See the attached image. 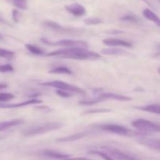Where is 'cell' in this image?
Masks as SVG:
<instances>
[{"label":"cell","instance_id":"obj_23","mask_svg":"<svg viewBox=\"0 0 160 160\" xmlns=\"http://www.w3.org/2000/svg\"><path fill=\"white\" fill-rule=\"evenodd\" d=\"M0 57L6 59H12L15 57V52L9 50L0 48Z\"/></svg>","mask_w":160,"mask_h":160},{"label":"cell","instance_id":"obj_27","mask_svg":"<svg viewBox=\"0 0 160 160\" xmlns=\"http://www.w3.org/2000/svg\"><path fill=\"white\" fill-rule=\"evenodd\" d=\"M120 20H123V21L131 22V23H138L139 21V19L134 14H128V15L123 16L120 18Z\"/></svg>","mask_w":160,"mask_h":160},{"label":"cell","instance_id":"obj_10","mask_svg":"<svg viewBox=\"0 0 160 160\" xmlns=\"http://www.w3.org/2000/svg\"><path fill=\"white\" fill-rule=\"evenodd\" d=\"M43 25L46 27L47 28L52 31H56V32H60V33H75L77 31L73 28H67L62 27L60 24L55 21H52V20H45L43 22Z\"/></svg>","mask_w":160,"mask_h":160},{"label":"cell","instance_id":"obj_7","mask_svg":"<svg viewBox=\"0 0 160 160\" xmlns=\"http://www.w3.org/2000/svg\"><path fill=\"white\" fill-rule=\"evenodd\" d=\"M98 128L101 129L102 131L112 133V134H116L121 136H128L130 135V134H131V130L118 124H102L98 126Z\"/></svg>","mask_w":160,"mask_h":160},{"label":"cell","instance_id":"obj_15","mask_svg":"<svg viewBox=\"0 0 160 160\" xmlns=\"http://www.w3.org/2000/svg\"><path fill=\"white\" fill-rule=\"evenodd\" d=\"M42 154L44 156L48 158H51V159H67L70 158V155L69 154H65V153L59 152L54 151V150H44L42 152Z\"/></svg>","mask_w":160,"mask_h":160},{"label":"cell","instance_id":"obj_32","mask_svg":"<svg viewBox=\"0 0 160 160\" xmlns=\"http://www.w3.org/2000/svg\"><path fill=\"white\" fill-rule=\"evenodd\" d=\"M35 109H41V110H42L43 112H50V111H52V109H50V108H48V106H37Z\"/></svg>","mask_w":160,"mask_h":160},{"label":"cell","instance_id":"obj_38","mask_svg":"<svg viewBox=\"0 0 160 160\" xmlns=\"http://www.w3.org/2000/svg\"><path fill=\"white\" fill-rule=\"evenodd\" d=\"M159 73H160V68L159 69Z\"/></svg>","mask_w":160,"mask_h":160},{"label":"cell","instance_id":"obj_17","mask_svg":"<svg viewBox=\"0 0 160 160\" xmlns=\"http://www.w3.org/2000/svg\"><path fill=\"white\" fill-rule=\"evenodd\" d=\"M23 123V120L21 119H17V120H9V121L0 122V131H5L6 129L12 128V127L17 126V125L22 124Z\"/></svg>","mask_w":160,"mask_h":160},{"label":"cell","instance_id":"obj_13","mask_svg":"<svg viewBox=\"0 0 160 160\" xmlns=\"http://www.w3.org/2000/svg\"><path fill=\"white\" fill-rule=\"evenodd\" d=\"M103 43L105 45H108V46L112 47H117V46H121V47H126V48H131L132 47V43L128 41L122 40V39L118 38H106L103 40Z\"/></svg>","mask_w":160,"mask_h":160},{"label":"cell","instance_id":"obj_35","mask_svg":"<svg viewBox=\"0 0 160 160\" xmlns=\"http://www.w3.org/2000/svg\"><path fill=\"white\" fill-rule=\"evenodd\" d=\"M7 84H4V83H0V89H3V88H7Z\"/></svg>","mask_w":160,"mask_h":160},{"label":"cell","instance_id":"obj_26","mask_svg":"<svg viewBox=\"0 0 160 160\" xmlns=\"http://www.w3.org/2000/svg\"><path fill=\"white\" fill-rule=\"evenodd\" d=\"M89 154L92 155H97V156H100L101 158H102L104 160H116L112 157H111L110 156H109L108 154H106L104 152H99V151H91L89 152Z\"/></svg>","mask_w":160,"mask_h":160},{"label":"cell","instance_id":"obj_25","mask_svg":"<svg viewBox=\"0 0 160 160\" xmlns=\"http://www.w3.org/2000/svg\"><path fill=\"white\" fill-rule=\"evenodd\" d=\"M84 23L86 25H98L102 23L103 20L100 18H97V17H90V18L85 19L84 20Z\"/></svg>","mask_w":160,"mask_h":160},{"label":"cell","instance_id":"obj_33","mask_svg":"<svg viewBox=\"0 0 160 160\" xmlns=\"http://www.w3.org/2000/svg\"><path fill=\"white\" fill-rule=\"evenodd\" d=\"M64 160H92V159H88V158H84V157H75V158H69V159H64Z\"/></svg>","mask_w":160,"mask_h":160},{"label":"cell","instance_id":"obj_4","mask_svg":"<svg viewBox=\"0 0 160 160\" xmlns=\"http://www.w3.org/2000/svg\"><path fill=\"white\" fill-rule=\"evenodd\" d=\"M39 85L45 86V87H51L54 88H57L58 90H63L67 92H72V93H78V94H84V91L83 89L80 88L79 87L73 85V84H68V83L63 82L60 81H47V82L39 83Z\"/></svg>","mask_w":160,"mask_h":160},{"label":"cell","instance_id":"obj_1","mask_svg":"<svg viewBox=\"0 0 160 160\" xmlns=\"http://www.w3.org/2000/svg\"><path fill=\"white\" fill-rule=\"evenodd\" d=\"M46 56H56V57L78 59V60H97L102 58L98 53L81 47L61 48L56 51L51 52L47 54Z\"/></svg>","mask_w":160,"mask_h":160},{"label":"cell","instance_id":"obj_34","mask_svg":"<svg viewBox=\"0 0 160 160\" xmlns=\"http://www.w3.org/2000/svg\"><path fill=\"white\" fill-rule=\"evenodd\" d=\"M140 1H143L144 2H145L146 4H148L150 7H152V8L155 7L154 5H153V3H152V0H140Z\"/></svg>","mask_w":160,"mask_h":160},{"label":"cell","instance_id":"obj_2","mask_svg":"<svg viewBox=\"0 0 160 160\" xmlns=\"http://www.w3.org/2000/svg\"><path fill=\"white\" fill-rule=\"evenodd\" d=\"M62 126H63L62 123L59 122H49V123H42L41 125L33 126L28 129L23 130L22 134L25 137H32V136L40 135V134H45L50 131L59 130L62 128Z\"/></svg>","mask_w":160,"mask_h":160},{"label":"cell","instance_id":"obj_18","mask_svg":"<svg viewBox=\"0 0 160 160\" xmlns=\"http://www.w3.org/2000/svg\"><path fill=\"white\" fill-rule=\"evenodd\" d=\"M143 15L145 18L152 21L153 23H156L158 27L160 28V18L152 10L149 9H145L143 11Z\"/></svg>","mask_w":160,"mask_h":160},{"label":"cell","instance_id":"obj_9","mask_svg":"<svg viewBox=\"0 0 160 160\" xmlns=\"http://www.w3.org/2000/svg\"><path fill=\"white\" fill-rule=\"evenodd\" d=\"M42 100L38 98H30L24 102L20 103H14V104H6V103H0V109H16V108L23 107V106H31V105L42 104Z\"/></svg>","mask_w":160,"mask_h":160},{"label":"cell","instance_id":"obj_3","mask_svg":"<svg viewBox=\"0 0 160 160\" xmlns=\"http://www.w3.org/2000/svg\"><path fill=\"white\" fill-rule=\"evenodd\" d=\"M131 125L142 132L160 133V124L145 119H137L131 123Z\"/></svg>","mask_w":160,"mask_h":160},{"label":"cell","instance_id":"obj_37","mask_svg":"<svg viewBox=\"0 0 160 160\" xmlns=\"http://www.w3.org/2000/svg\"><path fill=\"white\" fill-rule=\"evenodd\" d=\"M3 138H2V136H0V140H1V139H2Z\"/></svg>","mask_w":160,"mask_h":160},{"label":"cell","instance_id":"obj_19","mask_svg":"<svg viewBox=\"0 0 160 160\" xmlns=\"http://www.w3.org/2000/svg\"><path fill=\"white\" fill-rule=\"evenodd\" d=\"M48 73L51 74H68L71 75L72 71L67 67H57L52 68L48 71Z\"/></svg>","mask_w":160,"mask_h":160},{"label":"cell","instance_id":"obj_22","mask_svg":"<svg viewBox=\"0 0 160 160\" xmlns=\"http://www.w3.org/2000/svg\"><path fill=\"white\" fill-rule=\"evenodd\" d=\"M14 6L20 9H27L28 7V0H8Z\"/></svg>","mask_w":160,"mask_h":160},{"label":"cell","instance_id":"obj_12","mask_svg":"<svg viewBox=\"0 0 160 160\" xmlns=\"http://www.w3.org/2000/svg\"><path fill=\"white\" fill-rule=\"evenodd\" d=\"M138 142L147 148L160 152V139L142 138L141 139H138Z\"/></svg>","mask_w":160,"mask_h":160},{"label":"cell","instance_id":"obj_14","mask_svg":"<svg viewBox=\"0 0 160 160\" xmlns=\"http://www.w3.org/2000/svg\"><path fill=\"white\" fill-rule=\"evenodd\" d=\"M88 134H89V132H88V131H84V132L76 133V134H74L66 136V137L59 138L56 139V141L57 142H75V141L80 140V139L84 138L87 137Z\"/></svg>","mask_w":160,"mask_h":160},{"label":"cell","instance_id":"obj_8","mask_svg":"<svg viewBox=\"0 0 160 160\" xmlns=\"http://www.w3.org/2000/svg\"><path fill=\"white\" fill-rule=\"evenodd\" d=\"M97 102H101L108 101V100H113V101L119 102H129L132 100V98L125 95H118L116 93H111V92H103L100 93L98 96L95 98Z\"/></svg>","mask_w":160,"mask_h":160},{"label":"cell","instance_id":"obj_5","mask_svg":"<svg viewBox=\"0 0 160 160\" xmlns=\"http://www.w3.org/2000/svg\"><path fill=\"white\" fill-rule=\"evenodd\" d=\"M41 41L44 44L52 46H63L68 48H73V47H81V48H88L87 42L80 40H61L56 42H52L47 40L46 38H41Z\"/></svg>","mask_w":160,"mask_h":160},{"label":"cell","instance_id":"obj_24","mask_svg":"<svg viewBox=\"0 0 160 160\" xmlns=\"http://www.w3.org/2000/svg\"><path fill=\"white\" fill-rule=\"evenodd\" d=\"M15 98L13 94L9 92H0V103H4L13 99Z\"/></svg>","mask_w":160,"mask_h":160},{"label":"cell","instance_id":"obj_30","mask_svg":"<svg viewBox=\"0 0 160 160\" xmlns=\"http://www.w3.org/2000/svg\"><path fill=\"white\" fill-rule=\"evenodd\" d=\"M12 20L16 22V23H19L20 19V12H19L17 9H13L12 11Z\"/></svg>","mask_w":160,"mask_h":160},{"label":"cell","instance_id":"obj_28","mask_svg":"<svg viewBox=\"0 0 160 160\" xmlns=\"http://www.w3.org/2000/svg\"><path fill=\"white\" fill-rule=\"evenodd\" d=\"M111 112V109H92V110H88L83 112L82 115H87V114H95V113H105V112Z\"/></svg>","mask_w":160,"mask_h":160},{"label":"cell","instance_id":"obj_20","mask_svg":"<svg viewBox=\"0 0 160 160\" xmlns=\"http://www.w3.org/2000/svg\"><path fill=\"white\" fill-rule=\"evenodd\" d=\"M102 53L104 55H112V56H120V55L124 54L125 52L120 48H104L102 50Z\"/></svg>","mask_w":160,"mask_h":160},{"label":"cell","instance_id":"obj_36","mask_svg":"<svg viewBox=\"0 0 160 160\" xmlns=\"http://www.w3.org/2000/svg\"><path fill=\"white\" fill-rule=\"evenodd\" d=\"M2 38V34H0V40H1V39Z\"/></svg>","mask_w":160,"mask_h":160},{"label":"cell","instance_id":"obj_11","mask_svg":"<svg viewBox=\"0 0 160 160\" xmlns=\"http://www.w3.org/2000/svg\"><path fill=\"white\" fill-rule=\"evenodd\" d=\"M66 10L70 12L72 15L75 17H84L86 14V9L82 5L78 4V3H72V4L66 5L65 6Z\"/></svg>","mask_w":160,"mask_h":160},{"label":"cell","instance_id":"obj_6","mask_svg":"<svg viewBox=\"0 0 160 160\" xmlns=\"http://www.w3.org/2000/svg\"><path fill=\"white\" fill-rule=\"evenodd\" d=\"M102 149L103 150L104 152L116 160H138L133 156H129V155L126 154L123 152L120 151V149L113 148V147L107 146V145H104V146L101 147Z\"/></svg>","mask_w":160,"mask_h":160},{"label":"cell","instance_id":"obj_31","mask_svg":"<svg viewBox=\"0 0 160 160\" xmlns=\"http://www.w3.org/2000/svg\"><path fill=\"white\" fill-rule=\"evenodd\" d=\"M56 94L60 97H62V98H69V97H71L73 95V94L63 90H57L56 91Z\"/></svg>","mask_w":160,"mask_h":160},{"label":"cell","instance_id":"obj_21","mask_svg":"<svg viewBox=\"0 0 160 160\" xmlns=\"http://www.w3.org/2000/svg\"><path fill=\"white\" fill-rule=\"evenodd\" d=\"M25 47L27 48V49L31 52L34 55H37V56H41V55L44 54V51L39 47L36 46V45H31V44H27L25 45Z\"/></svg>","mask_w":160,"mask_h":160},{"label":"cell","instance_id":"obj_16","mask_svg":"<svg viewBox=\"0 0 160 160\" xmlns=\"http://www.w3.org/2000/svg\"><path fill=\"white\" fill-rule=\"evenodd\" d=\"M134 108L139 110L160 115V105L159 104H150L145 106H137Z\"/></svg>","mask_w":160,"mask_h":160},{"label":"cell","instance_id":"obj_29","mask_svg":"<svg viewBox=\"0 0 160 160\" xmlns=\"http://www.w3.org/2000/svg\"><path fill=\"white\" fill-rule=\"evenodd\" d=\"M13 71V67L10 64H4L0 66V73H9Z\"/></svg>","mask_w":160,"mask_h":160},{"label":"cell","instance_id":"obj_39","mask_svg":"<svg viewBox=\"0 0 160 160\" xmlns=\"http://www.w3.org/2000/svg\"><path fill=\"white\" fill-rule=\"evenodd\" d=\"M159 2H160V0H159Z\"/></svg>","mask_w":160,"mask_h":160}]
</instances>
